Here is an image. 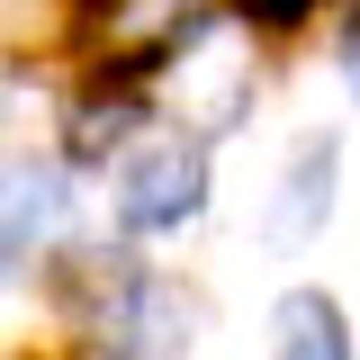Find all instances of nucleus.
I'll list each match as a JSON object with an SVG mask.
<instances>
[{"instance_id":"nucleus-9","label":"nucleus","mask_w":360,"mask_h":360,"mask_svg":"<svg viewBox=\"0 0 360 360\" xmlns=\"http://www.w3.org/2000/svg\"><path fill=\"white\" fill-rule=\"evenodd\" d=\"M333 63H342V82H352V99H360V9L342 18V37H333Z\"/></svg>"},{"instance_id":"nucleus-10","label":"nucleus","mask_w":360,"mask_h":360,"mask_svg":"<svg viewBox=\"0 0 360 360\" xmlns=\"http://www.w3.org/2000/svg\"><path fill=\"white\" fill-rule=\"evenodd\" d=\"M9 270H18V262H9V252H0V279H9Z\"/></svg>"},{"instance_id":"nucleus-7","label":"nucleus","mask_w":360,"mask_h":360,"mask_svg":"<svg viewBox=\"0 0 360 360\" xmlns=\"http://www.w3.org/2000/svg\"><path fill=\"white\" fill-rule=\"evenodd\" d=\"M270 360H360V352H352V324L324 288H288L270 307Z\"/></svg>"},{"instance_id":"nucleus-1","label":"nucleus","mask_w":360,"mask_h":360,"mask_svg":"<svg viewBox=\"0 0 360 360\" xmlns=\"http://www.w3.org/2000/svg\"><path fill=\"white\" fill-rule=\"evenodd\" d=\"M207 217V144L198 135H153L117 162V225L127 234H180Z\"/></svg>"},{"instance_id":"nucleus-5","label":"nucleus","mask_w":360,"mask_h":360,"mask_svg":"<svg viewBox=\"0 0 360 360\" xmlns=\"http://www.w3.org/2000/svg\"><path fill=\"white\" fill-rule=\"evenodd\" d=\"M63 225H72V180H63V162L9 153V162H0V252H9V262L54 252Z\"/></svg>"},{"instance_id":"nucleus-6","label":"nucleus","mask_w":360,"mask_h":360,"mask_svg":"<svg viewBox=\"0 0 360 360\" xmlns=\"http://www.w3.org/2000/svg\"><path fill=\"white\" fill-rule=\"evenodd\" d=\"M144 90L135 82H99L72 99V117H63V162H127L135 135H144Z\"/></svg>"},{"instance_id":"nucleus-4","label":"nucleus","mask_w":360,"mask_h":360,"mask_svg":"<svg viewBox=\"0 0 360 360\" xmlns=\"http://www.w3.org/2000/svg\"><path fill=\"white\" fill-rule=\"evenodd\" d=\"M198 324H207V297L189 279H135L127 307L99 324V360H189Z\"/></svg>"},{"instance_id":"nucleus-3","label":"nucleus","mask_w":360,"mask_h":360,"mask_svg":"<svg viewBox=\"0 0 360 360\" xmlns=\"http://www.w3.org/2000/svg\"><path fill=\"white\" fill-rule=\"evenodd\" d=\"M333 198H342V135H297L288 162L262 198V252H307L315 234L333 225Z\"/></svg>"},{"instance_id":"nucleus-8","label":"nucleus","mask_w":360,"mask_h":360,"mask_svg":"<svg viewBox=\"0 0 360 360\" xmlns=\"http://www.w3.org/2000/svg\"><path fill=\"white\" fill-rule=\"evenodd\" d=\"M108 0H0V54H54L99 27Z\"/></svg>"},{"instance_id":"nucleus-2","label":"nucleus","mask_w":360,"mask_h":360,"mask_svg":"<svg viewBox=\"0 0 360 360\" xmlns=\"http://www.w3.org/2000/svg\"><path fill=\"white\" fill-rule=\"evenodd\" d=\"M252 90H262V72H252V45L225 37L217 18H207V27H198V37H189L172 63H162V99L189 117V135H198V144H207V135H225V127H243Z\"/></svg>"}]
</instances>
